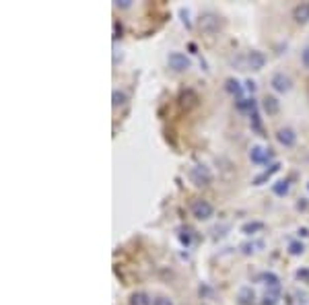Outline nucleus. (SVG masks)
Returning a JSON list of instances; mask_svg holds the SVG:
<instances>
[{
    "label": "nucleus",
    "instance_id": "10",
    "mask_svg": "<svg viewBox=\"0 0 309 305\" xmlns=\"http://www.w3.org/2000/svg\"><path fill=\"white\" fill-rule=\"evenodd\" d=\"M262 109L268 116H276L278 109H280V103H278V99H276L274 95H266L264 99H262Z\"/></svg>",
    "mask_w": 309,
    "mask_h": 305
},
{
    "label": "nucleus",
    "instance_id": "12",
    "mask_svg": "<svg viewBox=\"0 0 309 305\" xmlns=\"http://www.w3.org/2000/svg\"><path fill=\"white\" fill-rule=\"evenodd\" d=\"M237 299H239L241 305H254V301H256V293H254V291H251L249 287H243V289L239 291V295H237Z\"/></svg>",
    "mask_w": 309,
    "mask_h": 305
},
{
    "label": "nucleus",
    "instance_id": "13",
    "mask_svg": "<svg viewBox=\"0 0 309 305\" xmlns=\"http://www.w3.org/2000/svg\"><path fill=\"white\" fill-rule=\"evenodd\" d=\"M130 305H153L151 297L143 291H138V293H132L130 295Z\"/></svg>",
    "mask_w": 309,
    "mask_h": 305
},
{
    "label": "nucleus",
    "instance_id": "15",
    "mask_svg": "<svg viewBox=\"0 0 309 305\" xmlns=\"http://www.w3.org/2000/svg\"><path fill=\"white\" fill-rule=\"evenodd\" d=\"M225 89H227L231 95H235V97H241V93H243L241 85H239V82H237L235 78H229L227 82H225Z\"/></svg>",
    "mask_w": 309,
    "mask_h": 305
},
{
    "label": "nucleus",
    "instance_id": "6",
    "mask_svg": "<svg viewBox=\"0 0 309 305\" xmlns=\"http://www.w3.org/2000/svg\"><path fill=\"white\" fill-rule=\"evenodd\" d=\"M266 66V56L264 52L260 50H251L247 54V68H251V71H262V68Z\"/></svg>",
    "mask_w": 309,
    "mask_h": 305
},
{
    "label": "nucleus",
    "instance_id": "2",
    "mask_svg": "<svg viewBox=\"0 0 309 305\" xmlns=\"http://www.w3.org/2000/svg\"><path fill=\"white\" fill-rule=\"evenodd\" d=\"M167 64H169V68L175 71V73H186L192 66V60L181 52H171L169 56H167Z\"/></svg>",
    "mask_w": 309,
    "mask_h": 305
},
{
    "label": "nucleus",
    "instance_id": "22",
    "mask_svg": "<svg viewBox=\"0 0 309 305\" xmlns=\"http://www.w3.org/2000/svg\"><path fill=\"white\" fill-rule=\"evenodd\" d=\"M120 8H128L130 4H132V0H118V2H116Z\"/></svg>",
    "mask_w": 309,
    "mask_h": 305
},
{
    "label": "nucleus",
    "instance_id": "21",
    "mask_svg": "<svg viewBox=\"0 0 309 305\" xmlns=\"http://www.w3.org/2000/svg\"><path fill=\"white\" fill-rule=\"evenodd\" d=\"M153 305H173V301L169 297H157L153 301Z\"/></svg>",
    "mask_w": 309,
    "mask_h": 305
},
{
    "label": "nucleus",
    "instance_id": "19",
    "mask_svg": "<svg viewBox=\"0 0 309 305\" xmlns=\"http://www.w3.org/2000/svg\"><path fill=\"white\" fill-rule=\"evenodd\" d=\"M114 107H120V105H124V101H126V95L122 93V91H114Z\"/></svg>",
    "mask_w": 309,
    "mask_h": 305
},
{
    "label": "nucleus",
    "instance_id": "7",
    "mask_svg": "<svg viewBox=\"0 0 309 305\" xmlns=\"http://www.w3.org/2000/svg\"><path fill=\"white\" fill-rule=\"evenodd\" d=\"M249 159H251V163L262 165V163H266V161L270 159V149H264V147H260V145L251 147V151H249Z\"/></svg>",
    "mask_w": 309,
    "mask_h": 305
},
{
    "label": "nucleus",
    "instance_id": "4",
    "mask_svg": "<svg viewBox=\"0 0 309 305\" xmlns=\"http://www.w3.org/2000/svg\"><path fill=\"white\" fill-rule=\"evenodd\" d=\"M190 179L194 186H208L210 184V173L206 167H202V165H196V167L190 169Z\"/></svg>",
    "mask_w": 309,
    "mask_h": 305
},
{
    "label": "nucleus",
    "instance_id": "20",
    "mask_svg": "<svg viewBox=\"0 0 309 305\" xmlns=\"http://www.w3.org/2000/svg\"><path fill=\"white\" fill-rule=\"evenodd\" d=\"M301 62H303L305 68H309V46H305L303 52H301Z\"/></svg>",
    "mask_w": 309,
    "mask_h": 305
},
{
    "label": "nucleus",
    "instance_id": "14",
    "mask_svg": "<svg viewBox=\"0 0 309 305\" xmlns=\"http://www.w3.org/2000/svg\"><path fill=\"white\" fill-rule=\"evenodd\" d=\"M262 229H264V223H262V221H251V223H245V225L241 227V233L254 235V233H258V231H262Z\"/></svg>",
    "mask_w": 309,
    "mask_h": 305
},
{
    "label": "nucleus",
    "instance_id": "18",
    "mask_svg": "<svg viewBox=\"0 0 309 305\" xmlns=\"http://www.w3.org/2000/svg\"><path fill=\"white\" fill-rule=\"evenodd\" d=\"M303 252H305V245L301 241H291L289 243V254L291 256H301Z\"/></svg>",
    "mask_w": 309,
    "mask_h": 305
},
{
    "label": "nucleus",
    "instance_id": "8",
    "mask_svg": "<svg viewBox=\"0 0 309 305\" xmlns=\"http://www.w3.org/2000/svg\"><path fill=\"white\" fill-rule=\"evenodd\" d=\"M276 141L283 147H293L295 143H297V134H295L293 128H280L276 132Z\"/></svg>",
    "mask_w": 309,
    "mask_h": 305
},
{
    "label": "nucleus",
    "instance_id": "23",
    "mask_svg": "<svg viewBox=\"0 0 309 305\" xmlns=\"http://www.w3.org/2000/svg\"><path fill=\"white\" fill-rule=\"evenodd\" d=\"M245 87H247L251 93H254V91H256V82H254V80H247V82H245Z\"/></svg>",
    "mask_w": 309,
    "mask_h": 305
},
{
    "label": "nucleus",
    "instance_id": "16",
    "mask_svg": "<svg viewBox=\"0 0 309 305\" xmlns=\"http://www.w3.org/2000/svg\"><path fill=\"white\" fill-rule=\"evenodd\" d=\"M260 279L264 281V285H268L270 289H278V279H276V274H272V272H264L262 276H260Z\"/></svg>",
    "mask_w": 309,
    "mask_h": 305
},
{
    "label": "nucleus",
    "instance_id": "5",
    "mask_svg": "<svg viewBox=\"0 0 309 305\" xmlns=\"http://www.w3.org/2000/svg\"><path fill=\"white\" fill-rule=\"evenodd\" d=\"M270 87H272L276 93H289L291 87H293V82H291V78H289L287 75L276 73V75L270 78Z\"/></svg>",
    "mask_w": 309,
    "mask_h": 305
},
{
    "label": "nucleus",
    "instance_id": "3",
    "mask_svg": "<svg viewBox=\"0 0 309 305\" xmlns=\"http://www.w3.org/2000/svg\"><path fill=\"white\" fill-rule=\"evenodd\" d=\"M213 213H215L213 204L206 202V200H196V202L192 204V215H194L196 219H198V221H206V219H210V217H213Z\"/></svg>",
    "mask_w": 309,
    "mask_h": 305
},
{
    "label": "nucleus",
    "instance_id": "11",
    "mask_svg": "<svg viewBox=\"0 0 309 305\" xmlns=\"http://www.w3.org/2000/svg\"><path fill=\"white\" fill-rule=\"evenodd\" d=\"M278 169H280V163H272V165H270V169H266L264 173H260L258 177H254V186H262V184H266V182H268V179H270Z\"/></svg>",
    "mask_w": 309,
    "mask_h": 305
},
{
    "label": "nucleus",
    "instance_id": "17",
    "mask_svg": "<svg viewBox=\"0 0 309 305\" xmlns=\"http://www.w3.org/2000/svg\"><path fill=\"white\" fill-rule=\"evenodd\" d=\"M289 182L285 179V182H276L274 186H272V192L276 194V196H285V194H289Z\"/></svg>",
    "mask_w": 309,
    "mask_h": 305
},
{
    "label": "nucleus",
    "instance_id": "1",
    "mask_svg": "<svg viewBox=\"0 0 309 305\" xmlns=\"http://www.w3.org/2000/svg\"><path fill=\"white\" fill-rule=\"evenodd\" d=\"M198 27L204 31V33H217L219 29H221V19H219V15H215V12H202L200 15V19H198Z\"/></svg>",
    "mask_w": 309,
    "mask_h": 305
},
{
    "label": "nucleus",
    "instance_id": "9",
    "mask_svg": "<svg viewBox=\"0 0 309 305\" xmlns=\"http://www.w3.org/2000/svg\"><path fill=\"white\" fill-rule=\"evenodd\" d=\"M293 19L297 21L299 25L309 23V2H301L293 8Z\"/></svg>",
    "mask_w": 309,
    "mask_h": 305
}]
</instances>
